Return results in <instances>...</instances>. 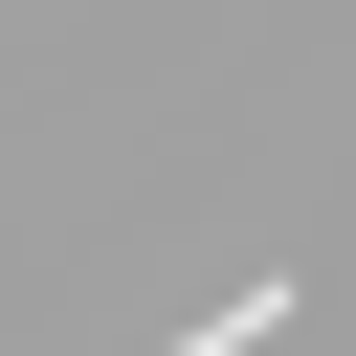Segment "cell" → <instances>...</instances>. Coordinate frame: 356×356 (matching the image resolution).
<instances>
[{"label":"cell","instance_id":"obj_1","mask_svg":"<svg viewBox=\"0 0 356 356\" xmlns=\"http://www.w3.org/2000/svg\"><path fill=\"white\" fill-rule=\"evenodd\" d=\"M267 334H289V267H245V289H200V312H178L156 356H267Z\"/></svg>","mask_w":356,"mask_h":356}]
</instances>
